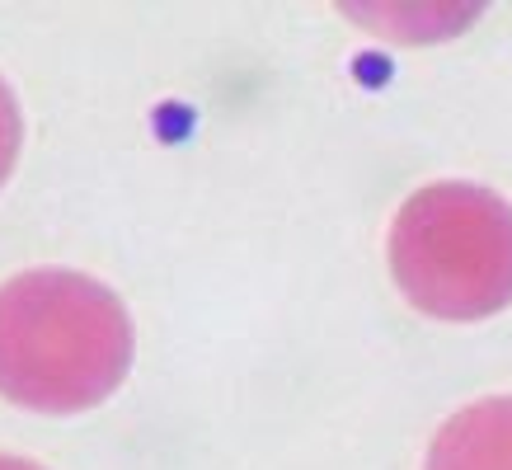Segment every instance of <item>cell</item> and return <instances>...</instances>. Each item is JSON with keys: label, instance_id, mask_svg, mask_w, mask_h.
I'll list each match as a JSON object with an SVG mask.
<instances>
[{"label": "cell", "instance_id": "cell-2", "mask_svg": "<svg viewBox=\"0 0 512 470\" xmlns=\"http://www.w3.org/2000/svg\"><path fill=\"white\" fill-rule=\"evenodd\" d=\"M390 273L423 315L484 320L512 301V203L480 184H428L390 226Z\"/></svg>", "mask_w": 512, "mask_h": 470}, {"label": "cell", "instance_id": "cell-1", "mask_svg": "<svg viewBox=\"0 0 512 470\" xmlns=\"http://www.w3.org/2000/svg\"><path fill=\"white\" fill-rule=\"evenodd\" d=\"M132 315L113 287L29 268L0 287V395L38 414L104 405L132 367Z\"/></svg>", "mask_w": 512, "mask_h": 470}, {"label": "cell", "instance_id": "cell-4", "mask_svg": "<svg viewBox=\"0 0 512 470\" xmlns=\"http://www.w3.org/2000/svg\"><path fill=\"white\" fill-rule=\"evenodd\" d=\"M19 141H24V118H19V104H15V94H10V85L0 80V184L15 170Z\"/></svg>", "mask_w": 512, "mask_h": 470}, {"label": "cell", "instance_id": "cell-3", "mask_svg": "<svg viewBox=\"0 0 512 470\" xmlns=\"http://www.w3.org/2000/svg\"><path fill=\"white\" fill-rule=\"evenodd\" d=\"M428 470H512V395L451 414L428 447Z\"/></svg>", "mask_w": 512, "mask_h": 470}, {"label": "cell", "instance_id": "cell-5", "mask_svg": "<svg viewBox=\"0 0 512 470\" xmlns=\"http://www.w3.org/2000/svg\"><path fill=\"white\" fill-rule=\"evenodd\" d=\"M0 470H43V466H33V461H19V456H0Z\"/></svg>", "mask_w": 512, "mask_h": 470}]
</instances>
